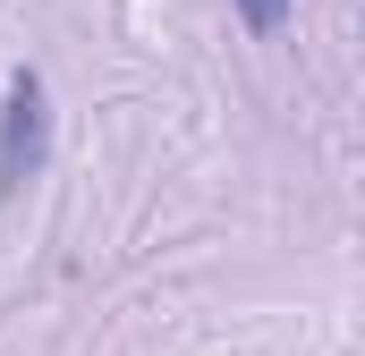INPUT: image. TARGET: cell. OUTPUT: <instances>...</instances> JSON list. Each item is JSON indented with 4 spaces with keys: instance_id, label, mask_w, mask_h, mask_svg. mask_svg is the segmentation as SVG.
Instances as JSON below:
<instances>
[{
    "instance_id": "obj_1",
    "label": "cell",
    "mask_w": 365,
    "mask_h": 356,
    "mask_svg": "<svg viewBox=\"0 0 365 356\" xmlns=\"http://www.w3.org/2000/svg\"><path fill=\"white\" fill-rule=\"evenodd\" d=\"M43 153H51V102H43L34 68H17L9 102H0V195H17L26 178H43Z\"/></svg>"
},
{
    "instance_id": "obj_2",
    "label": "cell",
    "mask_w": 365,
    "mask_h": 356,
    "mask_svg": "<svg viewBox=\"0 0 365 356\" xmlns=\"http://www.w3.org/2000/svg\"><path fill=\"white\" fill-rule=\"evenodd\" d=\"M289 9H297V0H238V17H247L255 34H272V26L289 17Z\"/></svg>"
}]
</instances>
